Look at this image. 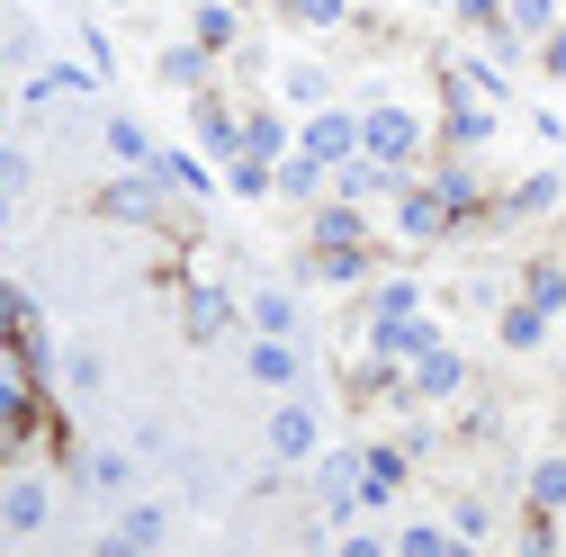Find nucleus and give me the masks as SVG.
I'll use <instances>...</instances> for the list:
<instances>
[{"mask_svg": "<svg viewBox=\"0 0 566 557\" xmlns=\"http://www.w3.org/2000/svg\"><path fill=\"white\" fill-rule=\"evenodd\" d=\"M360 154L405 171V162L422 154V117H413V108H369V117H360Z\"/></svg>", "mask_w": 566, "mask_h": 557, "instance_id": "1", "label": "nucleus"}, {"mask_svg": "<svg viewBox=\"0 0 566 557\" xmlns=\"http://www.w3.org/2000/svg\"><path fill=\"white\" fill-rule=\"evenodd\" d=\"M369 495H360V450H324L315 459V513L324 522H350Z\"/></svg>", "mask_w": 566, "mask_h": 557, "instance_id": "2", "label": "nucleus"}, {"mask_svg": "<svg viewBox=\"0 0 566 557\" xmlns=\"http://www.w3.org/2000/svg\"><path fill=\"white\" fill-rule=\"evenodd\" d=\"M99 217H108V225H163V180L135 162L126 180H108V189H99Z\"/></svg>", "mask_w": 566, "mask_h": 557, "instance_id": "3", "label": "nucleus"}, {"mask_svg": "<svg viewBox=\"0 0 566 557\" xmlns=\"http://www.w3.org/2000/svg\"><path fill=\"white\" fill-rule=\"evenodd\" d=\"M396 234H405V243H450V234H459V217L441 207V189L422 180V189H396Z\"/></svg>", "mask_w": 566, "mask_h": 557, "instance_id": "4", "label": "nucleus"}, {"mask_svg": "<svg viewBox=\"0 0 566 557\" xmlns=\"http://www.w3.org/2000/svg\"><path fill=\"white\" fill-rule=\"evenodd\" d=\"M270 459H289V467H315L324 459V423H315L306 404H279L270 413Z\"/></svg>", "mask_w": 566, "mask_h": 557, "instance_id": "5", "label": "nucleus"}, {"mask_svg": "<svg viewBox=\"0 0 566 557\" xmlns=\"http://www.w3.org/2000/svg\"><path fill=\"white\" fill-rule=\"evenodd\" d=\"M45 522H54L45 476H10V485H0V530H10V539H36Z\"/></svg>", "mask_w": 566, "mask_h": 557, "instance_id": "6", "label": "nucleus"}, {"mask_svg": "<svg viewBox=\"0 0 566 557\" xmlns=\"http://www.w3.org/2000/svg\"><path fill=\"white\" fill-rule=\"evenodd\" d=\"M432 341H441V333L422 324V306H413V315H369V351H378V360H422Z\"/></svg>", "mask_w": 566, "mask_h": 557, "instance_id": "7", "label": "nucleus"}, {"mask_svg": "<svg viewBox=\"0 0 566 557\" xmlns=\"http://www.w3.org/2000/svg\"><path fill=\"white\" fill-rule=\"evenodd\" d=\"M243 369H252L261 387H279V396H289V387H306V360H297V333H261Z\"/></svg>", "mask_w": 566, "mask_h": 557, "instance_id": "8", "label": "nucleus"}, {"mask_svg": "<svg viewBox=\"0 0 566 557\" xmlns=\"http://www.w3.org/2000/svg\"><path fill=\"white\" fill-rule=\"evenodd\" d=\"M297 145H306V154H315V162L333 171V162H350V154H360V117H342V108H315Z\"/></svg>", "mask_w": 566, "mask_h": 557, "instance_id": "9", "label": "nucleus"}, {"mask_svg": "<svg viewBox=\"0 0 566 557\" xmlns=\"http://www.w3.org/2000/svg\"><path fill=\"white\" fill-rule=\"evenodd\" d=\"M459 387H468V360L450 351V341H432V351L413 360V396H432V404H450Z\"/></svg>", "mask_w": 566, "mask_h": 557, "instance_id": "10", "label": "nucleus"}, {"mask_svg": "<svg viewBox=\"0 0 566 557\" xmlns=\"http://www.w3.org/2000/svg\"><path fill=\"white\" fill-rule=\"evenodd\" d=\"M306 278H333V288L369 278V243H306Z\"/></svg>", "mask_w": 566, "mask_h": 557, "instance_id": "11", "label": "nucleus"}, {"mask_svg": "<svg viewBox=\"0 0 566 557\" xmlns=\"http://www.w3.org/2000/svg\"><path fill=\"white\" fill-rule=\"evenodd\" d=\"M180 324H189V341H217V333L234 324V297H226V288H189V297H180Z\"/></svg>", "mask_w": 566, "mask_h": 557, "instance_id": "12", "label": "nucleus"}, {"mask_svg": "<svg viewBox=\"0 0 566 557\" xmlns=\"http://www.w3.org/2000/svg\"><path fill=\"white\" fill-rule=\"evenodd\" d=\"M163 539H171V513L163 504H126L117 530H108V548H163Z\"/></svg>", "mask_w": 566, "mask_h": 557, "instance_id": "13", "label": "nucleus"}, {"mask_svg": "<svg viewBox=\"0 0 566 557\" xmlns=\"http://www.w3.org/2000/svg\"><path fill=\"white\" fill-rule=\"evenodd\" d=\"M243 154H261V162H279V154H297V135H289V117H279V108H252V117H243Z\"/></svg>", "mask_w": 566, "mask_h": 557, "instance_id": "14", "label": "nucleus"}, {"mask_svg": "<svg viewBox=\"0 0 566 557\" xmlns=\"http://www.w3.org/2000/svg\"><path fill=\"white\" fill-rule=\"evenodd\" d=\"M432 189H441L450 217H476V207H485V180H476L468 162H441V171H432Z\"/></svg>", "mask_w": 566, "mask_h": 557, "instance_id": "15", "label": "nucleus"}, {"mask_svg": "<svg viewBox=\"0 0 566 557\" xmlns=\"http://www.w3.org/2000/svg\"><path fill=\"white\" fill-rule=\"evenodd\" d=\"M270 189H279V198H315V189H324V162H315L306 145H297V154H279V171H270Z\"/></svg>", "mask_w": 566, "mask_h": 557, "instance_id": "16", "label": "nucleus"}, {"mask_svg": "<svg viewBox=\"0 0 566 557\" xmlns=\"http://www.w3.org/2000/svg\"><path fill=\"white\" fill-rule=\"evenodd\" d=\"M548 28H557V0H504V45L548 36Z\"/></svg>", "mask_w": 566, "mask_h": 557, "instance_id": "17", "label": "nucleus"}, {"mask_svg": "<svg viewBox=\"0 0 566 557\" xmlns=\"http://www.w3.org/2000/svg\"><path fill=\"white\" fill-rule=\"evenodd\" d=\"M396 485H405V459H396V450H360V495H369V504H387Z\"/></svg>", "mask_w": 566, "mask_h": 557, "instance_id": "18", "label": "nucleus"}, {"mask_svg": "<svg viewBox=\"0 0 566 557\" xmlns=\"http://www.w3.org/2000/svg\"><path fill=\"white\" fill-rule=\"evenodd\" d=\"M531 513H566V459L557 450L531 467Z\"/></svg>", "mask_w": 566, "mask_h": 557, "instance_id": "19", "label": "nucleus"}, {"mask_svg": "<svg viewBox=\"0 0 566 557\" xmlns=\"http://www.w3.org/2000/svg\"><path fill=\"white\" fill-rule=\"evenodd\" d=\"M234 36H243V19H234V0H207V10H198V45H207V54H226Z\"/></svg>", "mask_w": 566, "mask_h": 557, "instance_id": "20", "label": "nucleus"}, {"mask_svg": "<svg viewBox=\"0 0 566 557\" xmlns=\"http://www.w3.org/2000/svg\"><path fill=\"white\" fill-rule=\"evenodd\" d=\"M306 234H315V243H369V225H360V207H350V198H342V207H324Z\"/></svg>", "mask_w": 566, "mask_h": 557, "instance_id": "21", "label": "nucleus"}, {"mask_svg": "<svg viewBox=\"0 0 566 557\" xmlns=\"http://www.w3.org/2000/svg\"><path fill=\"white\" fill-rule=\"evenodd\" d=\"M163 82L171 91H207V45H171L163 54Z\"/></svg>", "mask_w": 566, "mask_h": 557, "instance_id": "22", "label": "nucleus"}, {"mask_svg": "<svg viewBox=\"0 0 566 557\" xmlns=\"http://www.w3.org/2000/svg\"><path fill=\"white\" fill-rule=\"evenodd\" d=\"M548 207H557V171H531V180L504 198V217H548Z\"/></svg>", "mask_w": 566, "mask_h": 557, "instance_id": "23", "label": "nucleus"}, {"mask_svg": "<svg viewBox=\"0 0 566 557\" xmlns=\"http://www.w3.org/2000/svg\"><path fill=\"white\" fill-rule=\"evenodd\" d=\"M522 297H531L539 315H557V306H566V270H557V261H531V278H522Z\"/></svg>", "mask_w": 566, "mask_h": 557, "instance_id": "24", "label": "nucleus"}, {"mask_svg": "<svg viewBox=\"0 0 566 557\" xmlns=\"http://www.w3.org/2000/svg\"><path fill=\"white\" fill-rule=\"evenodd\" d=\"M145 171H154V180H163V189H180V198H198V189H207V171H198V162H189V154H154V162H145Z\"/></svg>", "mask_w": 566, "mask_h": 557, "instance_id": "25", "label": "nucleus"}, {"mask_svg": "<svg viewBox=\"0 0 566 557\" xmlns=\"http://www.w3.org/2000/svg\"><path fill=\"white\" fill-rule=\"evenodd\" d=\"M252 324H261V333H297V297H289V288H261V297H252Z\"/></svg>", "mask_w": 566, "mask_h": 557, "instance_id": "26", "label": "nucleus"}, {"mask_svg": "<svg viewBox=\"0 0 566 557\" xmlns=\"http://www.w3.org/2000/svg\"><path fill=\"white\" fill-rule=\"evenodd\" d=\"M108 154L117 162H154V135L135 126V117H108Z\"/></svg>", "mask_w": 566, "mask_h": 557, "instance_id": "27", "label": "nucleus"}, {"mask_svg": "<svg viewBox=\"0 0 566 557\" xmlns=\"http://www.w3.org/2000/svg\"><path fill=\"white\" fill-rule=\"evenodd\" d=\"M82 476L99 485V495H126V476H135V467H126L117 450H99V459H82Z\"/></svg>", "mask_w": 566, "mask_h": 557, "instance_id": "28", "label": "nucleus"}, {"mask_svg": "<svg viewBox=\"0 0 566 557\" xmlns=\"http://www.w3.org/2000/svg\"><path fill=\"white\" fill-rule=\"evenodd\" d=\"M19 189H28V154H10V145H0V225H10V207H19Z\"/></svg>", "mask_w": 566, "mask_h": 557, "instance_id": "29", "label": "nucleus"}, {"mask_svg": "<svg viewBox=\"0 0 566 557\" xmlns=\"http://www.w3.org/2000/svg\"><path fill=\"white\" fill-rule=\"evenodd\" d=\"M539 333H548V315H539V306L522 297V306L504 315V341H513V351H531V341H539Z\"/></svg>", "mask_w": 566, "mask_h": 557, "instance_id": "30", "label": "nucleus"}, {"mask_svg": "<svg viewBox=\"0 0 566 557\" xmlns=\"http://www.w3.org/2000/svg\"><path fill=\"white\" fill-rule=\"evenodd\" d=\"M279 91H289L297 108H324V73H315V63H289V82H279Z\"/></svg>", "mask_w": 566, "mask_h": 557, "instance_id": "31", "label": "nucleus"}, {"mask_svg": "<svg viewBox=\"0 0 566 557\" xmlns=\"http://www.w3.org/2000/svg\"><path fill=\"white\" fill-rule=\"evenodd\" d=\"M422 306V288H413V278H387V288L369 297V315H413Z\"/></svg>", "mask_w": 566, "mask_h": 557, "instance_id": "32", "label": "nucleus"}, {"mask_svg": "<svg viewBox=\"0 0 566 557\" xmlns=\"http://www.w3.org/2000/svg\"><path fill=\"white\" fill-rule=\"evenodd\" d=\"M396 548H405V557H450L459 530H396Z\"/></svg>", "mask_w": 566, "mask_h": 557, "instance_id": "33", "label": "nucleus"}, {"mask_svg": "<svg viewBox=\"0 0 566 557\" xmlns=\"http://www.w3.org/2000/svg\"><path fill=\"white\" fill-rule=\"evenodd\" d=\"M450 10H459L468 28H485V36H504V0H450Z\"/></svg>", "mask_w": 566, "mask_h": 557, "instance_id": "34", "label": "nucleus"}, {"mask_svg": "<svg viewBox=\"0 0 566 557\" xmlns=\"http://www.w3.org/2000/svg\"><path fill=\"white\" fill-rule=\"evenodd\" d=\"M0 333H10V341H19V333H36V324H28V297L10 288V278H0Z\"/></svg>", "mask_w": 566, "mask_h": 557, "instance_id": "35", "label": "nucleus"}, {"mask_svg": "<svg viewBox=\"0 0 566 557\" xmlns=\"http://www.w3.org/2000/svg\"><path fill=\"white\" fill-rule=\"evenodd\" d=\"M289 10H297L306 28H342V19H350V0H289Z\"/></svg>", "mask_w": 566, "mask_h": 557, "instance_id": "36", "label": "nucleus"}, {"mask_svg": "<svg viewBox=\"0 0 566 557\" xmlns=\"http://www.w3.org/2000/svg\"><path fill=\"white\" fill-rule=\"evenodd\" d=\"M485 126H494V117H485V108H468V99H459V108H450V135H459V145H485Z\"/></svg>", "mask_w": 566, "mask_h": 557, "instance_id": "37", "label": "nucleus"}, {"mask_svg": "<svg viewBox=\"0 0 566 557\" xmlns=\"http://www.w3.org/2000/svg\"><path fill=\"white\" fill-rule=\"evenodd\" d=\"M63 387H99V351H63Z\"/></svg>", "mask_w": 566, "mask_h": 557, "instance_id": "38", "label": "nucleus"}, {"mask_svg": "<svg viewBox=\"0 0 566 557\" xmlns=\"http://www.w3.org/2000/svg\"><path fill=\"white\" fill-rule=\"evenodd\" d=\"M485 530H494V513H485V504H459V548H468V539H485Z\"/></svg>", "mask_w": 566, "mask_h": 557, "instance_id": "39", "label": "nucleus"}, {"mask_svg": "<svg viewBox=\"0 0 566 557\" xmlns=\"http://www.w3.org/2000/svg\"><path fill=\"white\" fill-rule=\"evenodd\" d=\"M539 45H548V73H566V28H548Z\"/></svg>", "mask_w": 566, "mask_h": 557, "instance_id": "40", "label": "nucleus"}, {"mask_svg": "<svg viewBox=\"0 0 566 557\" xmlns=\"http://www.w3.org/2000/svg\"><path fill=\"white\" fill-rule=\"evenodd\" d=\"M422 10H441V0H422Z\"/></svg>", "mask_w": 566, "mask_h": 557, "instance_id": "41", "label": "nucleus"}, {"mask_svg": "<svg viewBox=\"0 0 566 557\" xmlns=\"http://www.w3.org/2000/svg\"><path fill=\"white\" fill-rule=\"evenodd\" d=\"M0 341H10V333H0Z\"/></svg>", "mask_w": 566, "mask_h": 557, "instance_id": "42", "label": "nucleus"}]
</instances>
